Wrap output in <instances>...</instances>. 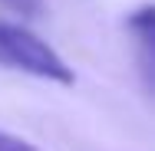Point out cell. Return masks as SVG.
Listing matches in <instances>:
<instances>
[{
	"label": "cell",
	"mask_w": 155,
	"mask_h": 151,
	"mask_svg": "<svg viewBox=\"0 0 155 151\" xmlns=\"http://www.w3.org/2000/svg\"><path fill=\"white\" fill-rule=\"evenodd\" d=\"M0 62L17 72H27L46 82H60V86H73L76 79V72L66 66V59L50 43H43L36 33L10 20H0Z\"/></svg>",
	"instance_id": "1"
},
{
	"label": "cell",
	"mask_w": 155,
	"mask_h": 151,
	"mask_svg": "<svg viewBox=\"0 0 155 151\" xmlns=\"http://www.w3.org/2000/svg\"><path fill=\"white\" fill-rule=\"evenodd\" d=\"M152 27H155V13L152 7H139L132 17H129V33L139 39V49H142V72L152 76Z\"/></svg>",
	"instance_id": "2"
},
{
	"label": "cell",
	"mask_w": 155,
	"mask_h": 151,
	"mask_svg": "<svg viewBox=\"0 0 155 151\" xmlns=\"http://www.w3.org/2000/svg\"><path fill=\"white\" fill-rule=\"evenodd\" d=\"M10 13H17V17H43V10H46V3L43 0H0Z\"/></svg>",
	"instance_id": "3"
},
{
	"label": "cell",
	"mask_w": 155,
	"mask_h": 151,
	"mask_svg": "<svg viewBox=\"0 0 155 151\" xmlns=\"http://www.w3.org/2000/svg\"><path fill=\"white\" fill-rule=\"evenodd\" d=\"M0 151H40V148L30 145V141H23V138H17V135L0 131Z\"/></svg>",
	"instance_id": "4"
}]
</instances>
